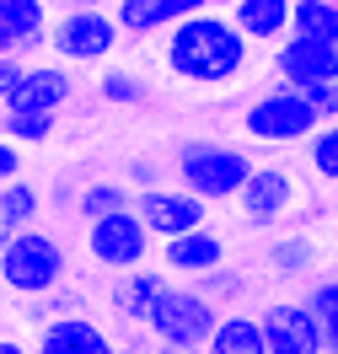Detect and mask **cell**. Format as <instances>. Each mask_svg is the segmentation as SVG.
I'll return each mask as SVG.
<instances>
[{"label": "cell", "instance_id": "cell-17", "mask_svg": "<svg viewBox=\"0 0 338 354\" xmlns=\"http://www.w3.org/2000/svg\"><path fill=\"white\" fill-rule=\"evenodd\" d=\"M225 17L247 44H285L290 38V0H236V6H225Z\"/></svg>", "mask_w": 338, "mask_h": 354}, {"label": "cell", "instance_id": "cell-35", "mask_svg": "<svg viewBox=\"0 0 338 354\" xmlns=\"http://www.w3.org/2000/svg\"><path fill=\"white\" fill-rule=\"evenodd\" d=\"M0 59H11V38H6V27H0Z\"/></svg>", "mask_w": 338, "mask_h": 354}, {"label": "cell", "instance_id": "cell-32", "mask_svg": "<svg viewBox=\"0 0 338 354\" xmlns=\"http://www.w3.org/2000/svg\"><path fill=\"white\" fill-rule=\"evenodd\" d=\"M17 81H22V65H17V59H0V108L11 102V91H17Z\"/></svg>", "mask_w": 338, "mask_h": 354}, {"label": "cell", "instance_id": "cell-8", "mask_svg": "<svg viewBox=\"0 0 338 354\" xmlns=\"http://www.w3.org/2000/svg\"><path fill=\"white\" fill-rule=\"evenodd\" d=\"M135 215L140 225L151 231V242H172V236H188V231H204L209 225V204H199L182 188H145L135 194Z\"/></svg>", "mask_w": 338, "mask_h": 354}, {"label": "cell", "instance_id": "cell-37", "mask_svg": "<svg viewBox=\"0 0 338 354\" xmlns=\"http://www.w3.org/2000/svg\"><path fill=\"white\" fill-rule=\"evenodd\" d=\"M0 247H6V236H0Z\"/></svg>", "mask_w": 338, "mask_h": 354}, {"label": "cell", "instance_id": "cell-23", "mask_svg": "<svg viewBox=\"0 0 338 354\" xmlns=\"http://www.w3.org/2000/svg\"><path fill=\"white\" fill-rule=\"evenodd\" d=\"M301 306L312 311L317 333H322V354H338V279H312Z\"/></svg>", "mask_w": 338, "mask_h": 354}, {"label": "cell", "instance_id": "cell-2", "mask_svg": "<svg viewBox=\"0 0 338 354\" xmlns=\"http://www.w3.org/2000/svg\"><path fill=\"white\" fill-rule=\"evenodd\" d=\"M252 161L247 151L225 145V140H182L178 156H172V172H178V188L194 194L199 204H215V199H236L252 177Z\"/></svg>", "mask_w": 338, "mask_h": 354}, {"label": "cell", "instance_id": "cell-1", "mask_svg": "<svg viewBox=\"0 0 338 354\" xmlns=\"http://www.w3.org/2000/svg\"><path fill=\"white\" fill-rule=\"evenodd\" d=\"M247 54L252 44L215 6H199L188 22L167 32V70L178 81H194V86H231L247 70Z\"/></svg>", "mask_w": 338, "mask_h": 354}, {"label": "cell", "instance_id": "cell-12", "mask_svg": "<svg viewBox=\"0 0 338 354\" xmlns=\"http://www.w3.org/2000/svg\"><path fill=\"white\" fill-rule=\"evenodd\" d=\"M274 70L279 86H317V81H338V48L333 44H312V38H285L274 44Z\"/></svg>", "mask_w": 338, "mask_h": 354}, {"label": "cell", "instance_id": "cell-28", "mask_svg": "<svg viewBox=\"0 0 338 354\" xmlns=\"http://www.w3.org/2000/svg\"><path fill=\"white\" fill-rule=\"evenodd\" d=\"M306 161L322 183H338V124H322V129L306 140Z\"/></svg>", "mask_w": 338, "mask_h": 354}, {"label": "cell", "instance_id": "cell-29", "mask_svg": "<svg viewBox=\"0 0 338 354\" xmlns=\"http://www.w3.org/2000/svg\"><path fill=\"white\" fill-rule=\"evenodd\" d=\"M295 91V86H290ZM301 102L312 108L317 124H338V81H317V86H301Z\"/></svg>", "mask_w": 338, "mask_h": 354}, {"label": "cell", "instance_id": "cell-36", "mask_svg": "<svg viewBox=\"0 0 338 354\" xmlns=\"http://www.w3.org/2000/svg\"><path fill=\"white\" fill-rule=\"evenodd\" d=\"M156 354H204V349H156Z\"/></svg>", "mask_w": 338, "mask_h": 354}, {"label": "cell", "instance_id": "cell-19", "mask_svg": "<svg viewBox=\"0 0 338 354\" xmlns=\"http://www.w3.org/2000/svg\"><path fill=\"white\" fill-rule=\"evenodd\" d=\"M124 209H135V194L124 183H113V177H91V183H81V194H75V221L81 225L113 221Z\"/></svg>", "mask_w": 338, "mask_h": 354}, {"label": "cell", "instance_id": "cell-33", "mask_svg": "<svg viewBox=\"0 0 338 354\" xmlns=\"http://www.w3.org/2000/svg\"><path fill=\"white\" fill-rule=\"evenodd\" d=\"M129 177H135V194H145V188H161V183H156V167H151V161H129Z\"/></svg>", "mask_w": 338, "mask_h": 354}, {"label": "cell", "instance_id": "cell-34", "mask_svg": "<svg viewBox=\"0 0 338 354\" xmlns=\"http://www.w3.org/2000/svg\"><path fill=\"white\" fill-rule=\"evenodd\" d=\"M0 354H32V349H27L22 338H0Z\"/></svg>", "mask_w": 338, "mask_h": 354}, {"label": "cell", "instance_id": "cell-10", "mask_svg": "<svg viewBox=\"0 0 338 354\" xmlns=\"http://www.w3.org/2000/svg\"><path fill=\"white\" fill-rule=\"evenodd\" d=\"M70 102H75V75H70L65 65H54V59H32V65H22V81H17V91H11L6 108L59 118Z\"/></svg>", "mask_w": 338, "mask_h": 354}, {"label": "cell", "instance_id": "cell-5", "mask_svg": "<svg viewBox=\"0 0 338 354\" xmlns=\"http://www.w3.org/2000/svg\"><path fill=\"white\" fill-rule=\"evenodd\" d=\"M118 38L124 32L113 22V6H65L48 22L54 65H102V59H113Z\"/></svg>", "mask_w": 338, "mask_h": 354}, {"label": "cell", "instance_id": "cell-11", "mask_svg": "<svg viewBox=\"0 0 338 354\" xmlns=\"http://www.w3.org/2000/svg\"><path fill=\"white\" fill-rule=\"evenodd\" d=\"M258 328H263V354H322V333L301 301H269L258 311Z\"/></svg>", "mask_w": 338, "mask_h": 354}, {"label": "cell", "instance_id": "cell-31", "mask_svg": "<svg viewBox=\"0 0 338 354\" xmlns=\"http://www.w3.org/2000/svg\"><path fill=\"white\" fill-rule=\"evenodd\" d=\"M17 177H22V151L0 140V188H6V183H17Z\"/></svg>", "mask_w": 338, "mask_h": 354}, {"label": "cell", "instance_id": "cell-3", "mask_svg": "<svg viewBox=\"0 0 338 354\" xmlns=\"http://www.w3.org/2000/svg\"><path fill=\"white\" fill-rule=\"evenodd\" d=\"M65 274H70V252L44 225H32L22 236H6V247H0V285L11 295H22V301L54 295L65 285Z\"/></svg>", "mask_w": 338, "mask_h": 354}, {"label": "cell", "instance_id": "cell-13", "mask_svg": "<svg viewBox=\"0 0 338 354\" xmlns=\"http://www.w3.org/2000/svg\"><path fill=\"white\" fill-rule=\"evenodd\" d=\"M32 354H118V338H113L97 317H59V322H44L38 328V344Z\"/></svg>", "mask_w": 338, "mask_h": 354}, {"label": "cell", "instance_id": "cell-21", "mask_svg": "<svg viewBox=\"0 0 338 354\" xmlns=\"http://www.w3.org/2000/svg\"><path fill=\"white\" fill-rule=\"evenodd\" d=\"M204 354H263V328L252 311H220V328L204 344Z\"/></svg>", "mask_w": 338, "mask_h": 354}, {"label": "cell", "instance_id": "cell-30", "mask_svg": "<svg viewBox=\"0 0 338 354\" xmlns=\"http://www.w3.org/2000/svg\"><path fill=\"white\" fill-rule=\"evenodd\" d=\"M32 317H38V322L81 317V295H70V290H54V295H44V301H32Z\"/></svg>", "mask_w": 338, "mask_h": 354}, {"label": "cell", "instance_id": "cell-4", "mask_svg": "<svg viewBox=\"0 0 338 354\" xmlns=\"http://www.w3.org/2000/svg\"><path fill=\"white\" fill-rule=\"evenodd\" d=\"M215 328H220V306H209L194 285H172V279L156 295L151 322H145L156 349H204L215 338Z\"/></svg>", "mask_w": 338, "mask_h": 354}, {"label": "cell", "instance_id": "cell-6", "mask_svg": "<svg viewBox=\"0 0 338 354\" xmlns=\"http://www.w3.org/2000/svg\"><path fill=\"white\" fill-rule=\"evenodd\" d=\"M242 129L263 145H295V140H312L322 124L312 118V108L301 102V91L290 86H269L263 97H252L242 113Z\"/></svg>", "mask_w": 338, "mask_h": 354}, {"label": "cell", "instance_id": "cell-18", "mask_svg": "<svg viewBox=\"0 0 338 354\" xmlns=\"http://www.w3.org/2000/svg\"><path fill=\"white\" fill-rule=\"evenodd\" d=\"M161 290H167V274H161V268H129V274H118V279H113V311H118V322L145 328Z\"/></svg>", "mask_w": 338, "mask_h": 354}, {"label": "cell", "instance_id": "cell-7", "mask_svg": "<svg viewBox=\"0 0 338 354\" xmlns=\"http://www.w3.org/2000/svg\"><path fill=\"white\" fill-rule=\"evenodd\" d=\"M151 231L140 225L135 209H124V215H113V221H97L86 225V252L91 263L113 268V274H129V268H145V258H151Z\"/></svg>", "mask_w": 338, "mask_h": 354}, {"label": "cell", "instance_id": "cell-20", "mask_svg": "<svg viewBox=\"0 0 338 354\" xmlns=\"http://www.w3.org/2000/svg\"><path fill=\"white\" fill-rule=\"evenodd\" d=\"M38 215H44V188H32L27 177H17V183L0 188V236H22V231H32Z\"/></svg>", "mask_w": 338, "mask_h": 354}, {"label": "cell", "instance_id": "cell-22", "mask_svg": "<svg viewBox=\"0 0 338 354\" xmlns=\"http://www.w3.org/2000/svg\"><path fill=\"white\" fill-rule=\"evenodd\" d=\"M290 38L338 48V0H290Z\"/></svg>", "mask_w": 338, "mask_h": 354}, {"label": "cell", "instance_id": "cell-24", "mask_svg": "<svg viewBox=\"0 0 338 354\" xmlns=\"http://www.w3.org/2000/svg\"><path fill=\"white\" fill-rule=\"evenodd\" d=\"M97 97L113 102V108H140V102L151 97V86H145V75H140V70L108 65V70H102V81H97Z\"/></svg>", "mask_w": 338, "mask_h": 354}, {"label": "cell", "instance_id": "cell-16", "mask_svg": "<svg viewBox=\"0 0 338 354\" xmlns=\"http://www.w3.org/2000/svg\"><path fill=\"white\" fill-rule=\"evenodd\" d=\"M220 263H225V236L215 231V225L161 242V268H167V274H188V279H199V274H209V268H220Z\"/></svg>", "mask_w": 338, "mask_h": 354}, {"label": "cell", "instance_id": "cell-27", "mask_svg": "<svg viewBox=\"0 0 338 354\" xmlns=\"http://www.w3.org/2000/svg\"><path fill=\"white\" fill-rule=\"evenodd\" d=\"M242 285H247V274H242V268H231V263H220V268H209V274H199V279H194V290H199L209 306L236 301V295H242Z\"/></svg>", "mask_w": 338, "mask_h": 354}, {"label": "cell", "instance_id": "cell-15", "mask_svg": "<svg viewBox=\"0 0 338 354\" xmlns=\"http://www.w3.org/2000/svg\"><path fill=\"white\" fill-rule=\"evenodd\" d=\"M194 11H199V0H118L113 22H118L124 38H151V32H172Z\"/></svg>", "mask_w": 338, "mask_h": 354}, {"label": "cell", "instance_id": "cell-25", "mask_svg": "<svg viewBox=\"0 0 338 354\" xmlns=\"http://www.w3.org/2000/svg\"><path fill=\"white\" fill-rule=\"evenodd\" d=\"M54 124H59V118H48V113L6 108V113H0V140H6V145H17V151H22V145H44L48 134H54Z\"/></svg>", "mask_w": 338, "mask_h": 354}, {"label": "cell", "instance_id": "cell-14", "mask_svg": "<svg viewBox=\"0 0 338 354\" xmlns=\"http://www.w3.org/2000/svg\"><path fill=\"white\" fill-rule=\"evenodd\" d=\"M48 6L44 0H0V27L11 38V59L17 65H32V54L48 48Z\"/></svg>", "mask_w": 338, "mask_h": 354}, {"label": "cell", "instance_id": "cell-26", "mask_svg": "<svg viewBox=\"0 0 338 354\" xmlns=\"http://www.w3.org/2000/svg\"><path fill=\"white\" fill-rule=\"evenodd\" d=\"M312 263H317V242L312 236H285V242H274V252H269V268L285 274V279H306Z\"/></svg>", "mask_w": 338, "mask_h": 354}, {"label": "cell", "instance_id": "cell-9", "mask_svg": "<svg viewBox=\"0 0 338 354\" xmlns=\"http://www.w3.org/2000/svg\"><path fill=\"white\" fill-rule=\"evenodd\" d=\"M290 204H295V177L285 172V167H252L247 188L236 194V209H242V221H247L252 231L279 225L290 215Z\"/></svg>", "mask_w": 338, "mask_h": 354}]
</instances>
